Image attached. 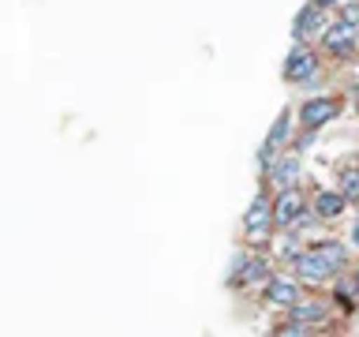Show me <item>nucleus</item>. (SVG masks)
<instances>
[{"instance_id":"nucleus-1","label":"nucleus","mask_w":359,"mask_h":337,"mask_svg":"<svg viewBox=\"0 0 359 337\" xmlns=\"http://www.w3.org/2000/svg\"><path fill=\"white\" fill-rule=\"evenodd\" d=\"M337 117V101L330 98H311V101H303V109H299V120L307 124V128H322L325 120H333Z\"/></svg>"},{"instance_id":"nucleus-2","label":"nucleus","mask_w":359,"mask_h":337,"mask_svg":"<svg viewBox=\"0 0 359 337\" xmlns=\"http://www.w3.org/2000/svg\"><path fill=\"white\" fill-rule=\"evenodd\" d=\"M299 218H303V199H299V191L285 187V195H280L277 206H273V221H280V225H296Z\"/></svg>"},{"instance_id":"nucleus-3","label":"nucleus","mask_w":359,"mask_h":337,"mask_svg":"<svg viewBox=\"0 0 359 337\" xmlns=\"http://www.w3.org/2000/svg\"><path fill=\"white\" fill-rule=\"evenodd\" d=\"M296 270L303 281H325L330 277V263L318 255V251H299L296 255Z\"/></svg>"},{"instance_id":"nucleus-4","label":"nucleus","mask_w":359,"mask_h":337,"mask_svg":"<svg viewBox=\"0 0 359 337\" xmlns=\"http://www.w3.org/2000/svg\"><path fill=\"white\" fill-rule=\"evenodd\" d=\"M269 221H273V213H269V202L266 199H255L251 210L243 213V225H247V232H251V236H266L269 232Z\"/></svg>"},{"instance_id":"nucleus-5","label":"nucleus","mask_w":359,"mask_h":337,"mask_svg":"<svg viewBox=\"0 0 359 337\" xmlns=\"http://www.w3.org/2000/svg\"><path fill=\"white\" fill-rule=\"evenodd\" d=\"M285 75L296 83V79H311L314 75V56L307 49H292L288 53V64H285Z\"/></svg>"},{"instance_id":"nucleus-6","label":"nucleus","mask_w":359,"mask_h":337,"mask_svg":"<svg viewBox=\"0 0 359 337\" xmlns=\"http://www.w3.org/2000/svg\"><path fill=\"white\" fill-rule=\"evenodd\" d=\"M266 300L269 303H280V308H292V303L299 300V289L292 285V281L273 277V281H266Z\"/></svg>"},{"instance_id":"nucleus-7","label":"nucleus","mask_w":359,"mask_h":337,"mask_svg":"<svg viewBox=\"0 0 359 337\" xmlns=\"http://www.w3.org/2000/svg\"><path fill=\"white\" fill-rule=\"evenodd\" d=\"M299 173H303L299 157H285V161H277L273 168H269V176H273L280 187H292V184H296V180H299Z\"/></svg>"},{"instance_id":"nucleus-8","label":"nucleus","mask_w":359,"mask_h":337,"mask_svg":"<svg viewBox=\"0 0 359 337\" xmlns=\"http://www.w3.org/2000/svg\"><path fill=\"white\" fill-rule=\"evenodd\" d=\"M318 27H322V8L318 4H307L296 15V30H292V34H296V38H307V34H314Z\"/></svg>"},{"instance_id":"nucleus-9","label":"nucleus","mask_w":359,"mask_h":337,"mask_svg":"<svg viewBox=\"0 0 359 337\" xmlns=\"http://www.w3.org/2000/svg\"><path fill=\"white\" fill-rule=\"evenodd\" d=\"M314 213H318V218H341L344 213V195L341 191H322L318 202H314Z\"/></svg>"},{"instance_id":"nucleus-10","label":"nucleus","mask_w":359,"mask_h":337,"mask_svg":"<svg viewBox=\"0 0 359 337\" xmlns=\"http://www.w3.org/2000/svg\"><path fill=\"white\" fill-rule=\"evenodd\" d=\"M352 38H355V30H352V22H337L333 30H325V45H330V49H337V53H344L348 45H352Z\"/></svg>"},{"instance_id":"nucleus-11","label":"nucleus","mask_w":359,"mask_h":337,"mask_svg":"<svg viewBox=\"0 0 359 337\" xmlns=\"http://www.w3.org/2000/svg\"><path fill=\"white\" fill-rule=\"evenodd\" d=\"M325 315H330V311H325V303H303V300L292 303V319H296V322H322Z\"/></svg>"},{"instance_id":"nucleus-12","label":"nucleus","mask_w":359,"mask_h":337,"mask_svg":"<svg viewBox=\"0 0 359 337\" xmlns=\"http://www.w3.org/2000/svg\"><path fill=\"white\" fill-rule=\"evenodd\" d=\"M314 251H318L325 263H330V270H337V266H344V247L337 244V240H318L314 244Z\"/></svg>"},{"instance_id":"nucleus-13","label":"nucleus","mask_w":359,"mask_h":337,"mask_svg":"<svg viewBox=\"0 0 359 337\" xmlns=\"http://www.w3.org/2000/svg\"><path fill=\"white\" fill-rule=\"evenodd\" d=\"M344 191L341 195H348V199H359V168H348L344 173V184H341Z\"/></svg>"},{"instance_id":"nucleus-14","label":"nucleus","mask_w":359,"mask_h":337,"mask_svg":"<svg viewBox=\"0 0 359 337\" xmlns=\"http://www.w3.org/2000/svg\"><path fill=\"white\" fill-rule=\"evenodd\" d=\"M344 19H348V22H359V4H348V8H344Z\"/></svg>"},{"instance_id":"nucleus-15","label":"nucleus","mask_w":359,"mask_h":337,"mask_svg":"<svg viewBox=\"0 0 359 337\" xmlns=\"http://www.w3.org/2000/svg\"><path fill=\"white\" fill-rule=\"evenodd\" d=\"M352 244H355V247H359V221H355V225H352Z\"/></svg>"},{"instance_id":"nucleus-16","label":"nucleus","mask_w":359,"mask_h":337,"mask_svg":"<svg viewBox=\"0 0 359 337\" xmlns=\"http://www.w3.org/2000/svg\"><path fill=\"white\" fill-rule=\"evenodd\" d=\"M355 285H359V274H355Z\"/></svg>"}]
</instances>
